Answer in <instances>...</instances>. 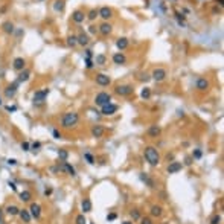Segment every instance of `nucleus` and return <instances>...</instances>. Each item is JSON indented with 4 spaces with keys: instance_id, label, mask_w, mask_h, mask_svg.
<instances>
[{
    "instance_id": "1",
    "label": "nucleus",
    "mask_w": 224,
    "mask_h": 224,
    "mask_svg": "<svg viewBox=\"0 0 224 224\" xmlns=\"http://www.w3.org/2000/svg\"><path fill=\"white\" fill-rule=\"evenodd\" d=\"M143 156H145V160L151 166H157L160 163V154H159V151H157L156 146H145Z\"/></svg>"
},
{
    "instance_id": "2",
    "label": "nucleus",
    "mask_w": 224,
    "mask_h": 224,
    "mask_svg": "<svg viewBox=\"0 0 224 224\" xmlns=\"http://www.w3.org/2000/svg\"><path fill=\"white\" fill-rule=\"evenodd\" d=\"M79 121V116L78 113H75V111H69V113H64L63 118H61V127L63 128H72L78 124Z\"/></svg>"
},
{
    "instance_id": "3",
    "label": "nucleus",
    "mask_w": 224,
    "mask_h": 224,
    "mask_svg": "<svg viewBox=\"0 0 224 224\" xmlns=\"http://www.w3.org/2000/svg\"><path fill=\"white\" fill-rule=\"evenodd\" d=\"M108 102H111V95L107 93V91H101V93H98V95L95 96V104L99 105V107H104V105H107Z\"/></svg>"
},
{
    "instance_id": "4",
    "label": "nucleus",
    "mask_w": 224,
    "mask_h": 224,
    "mask_svg": "<svg viewBox=\"0 0 224 224\" xmlns=\"http://www.w3.org/2000/svg\"><path fill=\"white\" fill-rule=\"evenodd\" d=\"M115 91H116V95H119V96H130V95L134 91V88H133V85H130V84H119V85L115 88Z\"/></svg>"
},
{
    "instance_id": "5",
    "label": "nucleus",
    "mask_w": 224,
    "mask_h": 224,
    "mask_svg": "<svg viewBox=\"0 0 224 224\" xmlns=\"http://www.w3.org/2000/svg\"><path fill=\"white\" fill-rule=\"evenodd\" d=\"M47 95H49V88H43V90H38V91H35V93H34V98H32V101H34V105H35V104L41 105V104L46 101Z\"/></svg>"
},
{
    "instance_id": "6",
    "label": "nucleus",
    "mask_w": 224,
    "mask_h": 224,
    "mask_svg": "<svg viewBox=\"0 0 224 224\" xmlns=\"http://www.w3.org/2000/svg\"><path fill=\"white\" fill-rule=\"evenodd\" d=\"M118 105L116 104H113V102H108L107 105H104V107H101V113L104 115V116H113L116 111H118Z\"/></svg>"
},
{
    "instance_id": "7",
    "label": "nucleus",
    "mask_w": 224,
    "mask_h": 224,
    "mask_svg": "<svg viewBox=\"0 0 224 224\" xmlns=\"http://www.w3.org/2000/svg\"><path fill=\"white\" fill-rule=\"evenodd\" d=\"M166 76H168V73H166V70H165V69H162V67L154 69V70H153V73H151V78H153L156 82H162V81H165V79H166Z\"/></svg>"
},
{
    "instance_id": "8",
    "label": "nucleus",
    "mask_w": 224,
    "mask_h": 224,
    "mask_svg": "<svg viewBox=\"0 0 224 224\" xmlns=\"http://www.w3.org/2000/svg\"><path fill=\"white\" fill-rule=\"evenodd\" d=\"M95 81H96V84L101 85V87H108V85L111 84V78H110L108 75H105V73H98L96 78H95Z\"/></svg>"
},
{
    "instance_id": "9",
    "label": "nucleus",
    "mask_w": 224,
    "mask_h": 224,
    "mask_svg": "<svg viewBox=\"0 0 224 224\" xmlns=\"http://www.w3.org/2000/svg\"><path fill=\"white\" fill-rule=\"evenodd\" d=\"M98 16L102 19V20H110L111 17H113V11H111V8H108V6H102L101 9H98Z\"/></svg>"
},
{
    "instance_id": "10",
    "label": "nucleus",
    "mask_w": 224,
    "mask_h": 224,
    "mask_svg": "<svg viewBox=\"0 0 224 224\" xmlns=\"http://www.w3.org/2000/svg\"><path fill=\"white\" fill-rule=\"evenodd\" d=\"M12 69H14V70H17V72L25 70V69H26V60H25V58H22V57L16 58V60L12 61Z\"/></svg>"
},
{
    "instance_id": "11",
    "label": "nucleus",
    "mask_w": 224,
    "mask_h": 224,
    "mask_svg": "<svg viewBox=\"0 0 224 224\" xmlns=\"http://www.w3.org/2000/svg\"><path fill=\"white\" fill-rule=\"evenodd\" d=\"M28 210H29L31 216H32V218H35V219H38V218L41 216V206H40L38 203H32V204H31V207H29Z\"/></svg>"
},
{
    "instance_id": "12",
    "label": "nucleus",
    "mask_w": 224,
    "mask_h": 224,
    "mask_svg": "<svg viewBox=\"0 0 224 224\" xmlns=\"http://www.w3.org/2000/svg\"><path fill=\"white\" fill-rule=\"evenodd\" d=\"M98 32L101 34V35H104V37H107V35H110L111 32H113V26H111L108 22H104L99 28H98Z\"/></svg>"
},
{
    "instance_id": "13",
    "label": "nucleus",
    "mask_w": 224,
    "mask_h": 224,
    "mask_svg": "<svg viewBox=\"0 0 224 224\" xmlns=\"http://www.w3.org/2000/svg\"><path fill=\"white\" fill-rule=\"evenodd\" d=\"M17 88H19V82H17V81L12 82V84H9V85L5 88V95H6V98H14L16 93H17Z\"/></svg>"
},
{
    "instance_id": "14",
    "label": "nucleus",
    "mask_w": 224,
    "mask_h": 224,
    "mask_svg": "<svg viewBox=\"0 0 224 224\" xmlns=\"http://www.w3.org/2000/svg\"><path fill=\"white\" fill-rule=\"evenodd\" d=\"M104 133H105V130H104L102 125H93V127H91V137L101 139V137L104 136Z\"/></svg>"
},
{
    "instance_id": "15",
    "label": "nucleus",
    "mask_w": 224,
    "mask_h": 224,
    "mask_svg": "<svg viewBox=\"0 0 224 224\" xmlns=\"http://www.w3.org/2000/svg\"><path fill=\"white\" fill-rule=\"evenodd\" d=\"M72 20H73L76 25H81V23L85 20V14H84L82 11L76 9V11H73V14H72Z\"/></svg>"
},
{
    "instance_id": "16",
    "label": "nucleus",
    "mask_w": 224,
    "mask_h": 224,
    "mask_svg": "<svg viewBox=\"0 0 224 224\" xmlns=\"http://www.w3.org/2000/svg\"><path fill=\"white\" fill-rule=\"evenodd\" d=\"M195 87H197V90H200V91H206V90L209 88V81H207L206 78H198L197 82H195Z\"/></svg>"
},
{
    "instance_id": "17",
    "label": "nucleus",
    "mask_w": 224,
    "mask_h": 224,
    "mask_svg": "<svg viewBox=\"0 0 224 224\" xmlns=\"http://www.w3.org/2000/svg\"><path fill=\"white\" fill-rule=\"evenodd\" d=\"M146 134H148L150 137H153V139H156V137H159V136L162 134V128H160L159 125H151V127L148 128V131H146Z\"/></svg>"
},
{
    "instance_id": "18",
    "label": "nucleus",
    "mask_w": 224,
    "mask_h": 224,
    "mask_svg": "<svg viewBox=\"0 0 224 224\" xmlns=\"http://www.w3.org/2000/svg\"><path fill=\"white\" fill-rule=\"evenodd\" d=\"M60 169H61V171H66V172H67L69 175H72V177H76V171H75V168H73L70 163H67V162H61Z\"/></svg>"
},
{
    "instance_id": "19",
    "label": "nucleus",
    "mask_w": 224,
    "mask_h": 224,
    "mask_svg": "<svg viewBox=\"0 0 224 224\" xmlns=\"http://www.w3.org/2000/svg\"><path fill=\"white\" fill-rule=\"evenodd\" d=\"M111 60H113V63H115V64H118V66H122V64H125V63H127V57H125L122 52H116Z\"/></svg>"
},
{
    "instance_id": "20",
    "label": "nucleus",
    "mask_w": 224,
    "mask_h": 224,
    "mask_svg": "<svg viewBox=\"0 0 224 224\" xmlns=\"http://www.w3.org/2000/svg\"><path fill=\"white\" fill-rule=\"evenodd\" d=\"M19 216H20V219H22L25 224H29L31 219H32V216H31V213H29L28 209H20V210H19Z\"/></svg>"
},
{
    "instance_id": "21",
    "label": "nucleus",
    "mask_w": 224,
    "mask_h": 224,
    "mask_svg": "<svg viewBox=\"0 0 224 224\" xmlns=\"http://www.w3.org/2000/svg\"><path fill=\"white\" fill-rule=\"evenodd\" d=\"M181 168H183V165L180 162H171L168 165V172L169 174H177L178 171H181Z\"/></svg>"
},
{
    "instance_id": "22",
    "label": "nucleus",
    "mask_w": 224,
    "mask_h": 224,
    "mask_svg": "<svg viewBox=\"0 0 224 224\" xmlns=\"http://www.w3.org/2000/svg\"><path fill=\"white\" fill-rule=\"evenodd\" d=\"M139 177H140V180H142V181H143V183H145L148 188H151V189H153V188H156V183H154V180H153V178H151V177H150L146 172H142Z\"/></svg>"
},
{
    "instance_id": "23",
    "label": "nucleus",
    "mask_w": 224,
    "mask_h": 224,
    "mask_svg": "<svg viewBox=\"0 0 224 224\" xmlns=\"http://www.w3.org/2000/svg\"><path fill=\"white\" fill-rule=\"evenodd\" d=\"M91 207H93V204H91L90 198H84V200L81 201V210H82V213L91 212Z\"/></svg>"
},
{
    "instance_id": "24",
    "label": "nucleus",
    "mask_w": 224,
    "mask_h": 224,
    "mask_svg": "<svg viewBox=\"0 0 224 224\" xmlns=\"http://www.w3.org/2000/svg\"><path fill=\"white\" fill-rule=\"evenodd\" d=\"M76 38H78V44H79V46H87V44L90 43V37H88V34H85V32H81L79 35H76Z\"/></svg>"
},
{
    "instance_id": "25",
    "label": "nucleus",
    "mask_w": 224,
    "mask_h": 224,
    "mask_svg": "<svg viewBox=\"0 0 224 224\" xmlns=\"http://www.w3.org/2000/svg\"><path fill=\"white\" fill-rule=\"evenodd\" d=\"M128 44H130V41H128V38H125V37H121V38L116 40V47H118L119 50H125V49L128 47Z\"/></svg>"
},
{
    "instance_id": "26",
    "label": "nucleus",
    "mask_w": 224,
    "mask_h": 224,
    "mask_svg": "<svg viewBox=\"0 0 224 224\" xmlns=\"http://www.w3.org/2000/svg\"><path fill=\"white\" fill-rule=\"evenodd\" d=\"M2 29H3V32L5 34H14V31H16V26H14V23L12 22H5L3 25H2Z\"/></svg>"
},
{
    "instance_id": "27",
    "label": "nucleus",
    "mask_w": 224,
    "mask_h": 224,
    "mask_svg": "<svg viewBox=\"0 0 224 224\" xmlns=\"http://www.w3.org/2000/svg\"><path fill=\"white\" fill-rule=\"evenodd\" d=\"M150 213H151L154 218H160V216L163 215V209H162V206H157V204H154V206H151V210H150Z\"/></svg>"
},
{
    "instance_id": "28",
    "label": "nucleus",
    "mask_w": 224,
    "mask_h": 224,
    "mask_svg": "<svg viewBox=\"0 0 224 224\" xmlns=\"http://www.w3.org/2000/svg\"><path fill=\"white\" fill-rule=\"evenodd\" d=\"M29 78H31V72L25 69V70L20 72V75H19V78H17V82H19V84H20V82H26Z\"/></svg>"
},
{
    "instance_id": "29",
    "label": "nucleus",
    "mask_w": 224,
    "mask_h": 224,
    "mask_svg": "<svg viewBox=\"0 0 224 224\" xmlns=\"http://www.w3.org/2000/svg\"><path fill=\"white\" fill-rule=\"evenodd\" d=\"M19 197H20V200H22L23 203H28V201H31L32 194H31V191H22V192L19 194Z\"/></svg>"
},
{
    "instance_id": "30",
    "label": "nucleus",
    "mask_w": 224,
    "mask_h": 224,
    "mask_svg": "<svg viewBox=\"0 0 224 224\" xmlns=\"http://www.w3.org/2000/svg\"><path fill=\"white\" fill-rule=\"evenodd\" d=\"M19 207L16 206V204H9L6 209H5V212L8 213V215H11V216H16V215H19Z\"/></svg>"
},
{
    "instance_id": "31",
    "label": "nucleus",
    "mask_w": 224,
    "mask_h": 224,
    "mask_svg": "<svg viewBox=\"0 0 224 224\" xmlns=\"http://www.w3.org/2000/svg\"><path fill=\"white\" fill-rule=\"evenodd\" d=\"M64 6H66L64 0H55V2H53V9L57 12H63L64 11Z\"/></svg>"
},
{
    "instance_id": "32",
    "label": "nucleus",
    "mask_w": 224,
    "mask_h": 224,
    "mask_svg": "<svg viewBox=\"0 0 224 224\" xmlns=\"http://www.w3.org/2000/svg\"><path fill=\"white\" fill-rule=\"evenodd\" d=\"M105 63H107V57L105 55H102V53L96 55V58H95V64L96 66H104Z\"/></svg>"
},
{
    "instance_id": "33",
    "label": "nucleus",
    "mask_w": 224,
    "mask_h": 224,
    "mask_svg": "<svg viewBox=\"0 0 224 224\" xmlns=\"http://www.w3.org/2000/svg\"><path fill=\"white\" fill-rule=\"evenodd\" d=\"M140 98L145 99V101L150 99V98H151V88H150V87H143L142 91H140Z\"/></svg>"
},
{
    "instance_id": "34",
    "label": "nucleus",
    "mask_w": 224,
    "mask_h": 224,
    "mask_svg": "<svg viewBox=\"0 0 224 224\" xmlns=\"http://www.w3.org/2000/svg\"><path fill=\"white\" fill-rule=\"evenodd\" d=\"M67 157H69V151L67 150H58V159H60V162H67Z\"/></svg>"
},
{
    "instance_id": "35",
    "label": "nucleus",
    "mask_w": 224,
    "mask_h": 224,
    "mask_svg": "<svg viewBox=\"0 0 224 224\" xmlns=\"http://www.w3.org/2000/svg\"><path fill=\"white\" fill-rule=\"evenodd\" d=\"M67 44L70 46V47H75V46H78V38H76V35H69L67 37Z\"/></svg>"
},
{
    "instance_id": "36",
    "label": "nucleus",
    "mask_w": 224,
    "mask_h": 224,
    "mask_svg": "<svg viewBox=\"0 0 224 224\" xmlns=\"http://www.w3.org/2000/svg\"><path fill=\"white\" fill-rule=\"evenodd\" d=\"M96 17H99L98 16V9H91L87 16H85V19H88L90 22H93V20H96Z\"/></svg>"
},
{
    "instance_id": "37",
    "label": "nucleus",
    "mask_w": 224,
    "mask_h": 224,
    "mask_svg": "<svg viewBox=\"0 0 224 224\" xmlns=\"http://www.w3.org/2000/svg\"><path fill=\"white\" fill-rule=\"evenodd\" d=\"M84 159L87 160L88 165H95V157H93L90 153H84Z\"/></svg>"
},
{
    "instance_id": "38",
    "label": "nucleus",
    "mask_w": 224,
    "mask_h": 224,
    "mask_svg": "<svg viewBox=\"0 0 224 224\" xmlns=\"http://www.w3.org/2000/svg\"><path fill=\"white\" fill-rule=\"evenodd\" d=\"M175 19H177L178 25H184V19H186V16H183L181 12H175Z\"/></svg>"
},
{
    "instance_id": "39",
    "label": "nucleus",
    "mask_w": 224,
    "mask_h": 224,
    "mask_svg": "<svg viewBox=\"0 0 224 224\" xmlns=\"http://www.w3.org/2000/svg\"><path fill=\"white\" fill-rule=\"evenodd\" d=\"M130 215H131L133 219H140V210H139V209H133V210L130 212Z\"/></svg>"
},
{
    "instance_id": "40",
    "label": "nucleus",
    "mask_w": 224,
    "mask_h": 224,
    "mask_svg": "<svg viewBox=\"0 0 224 224\" xmlns=\"http://www.w3.org/2000/svg\"><path fill=\"white\" fill-rule=\"evenodd\" d=\"M75 221H76V224H87V219H85V216H84V213H81V215H78Z\"/></svg>"
},
{
    "instance_id": "41",
    "label": "nucleus",
    "mask_w": 224,
    "mask_h": 224,
    "mask_svg": "<svg viewBox=\"0 0 224 224\" xmlns=\"http://www.w3.org/2000/svg\"><path fill=\"white\" fill-rule=\"evenodd\" d=\"M191 157H192V159H201V157H203V151H201V150H194V153H192Z\"/></svg>"
},
{
    "instance_id": "42",
    "label": "nucleus",
    "mask_w": 224,
    "mask_h": 224,
    "mask_svg": "<svg viewBox=\"0 0 224 224\" xmlns=\"http://www.w3.org/2000/svg\"><path fill=\"white\" fill-rule=\"evenodd\" d=\"M221 219H222V218H221V215H213V216H212V219H210V224H219V222H221Z\"/></svg>"
},
{
    "instance_id": "43",
    "label": "nucleus",
    "mask_w": 224,
    "mask_h": 224,
    "mask_svg": "<svg viewBox=\"0 0 224 224\" xmlns=\"http://www.w3.org/2000/svg\"><path fill=\"white\" fill-rule=\"evenodd\" d=\"M40 148H41V143H40V142H34V143L31 145V150H32L34 153H35V151H38Z\"/></svg>"
},
{
    "instance_id": "44",
    "label": "nucleus",
    "mask_w": 224,
    "mask_h": 224,
    "mask_svg": "<svg viewBox=\"0 0 224 224\" xmlns=\"http://www.w3.org/2000/svg\"><path fill=\"white\" fill-rule=\"evenodd\" d=\"M88 32H90L91 35H96V32H98V26H95V25H90V26H88Z\"/></svg>"
},
{
    "instance_id": "45",
    "label": "nucleus",
    "mask_w": 224,
    "mask_h": 224,
    "mask_svg": "<svg viewBox=\"0 0 224 224\" xmlns=\"http://www.w3.org/2000/svg\"><path fill=\"white\" fill-rule=\"evenodd\" d=\"M93 66H95V63L91 61V58H85V67L87 69H93Z\"/></svg>"
},
{
    "instance_id": "46",
    "label": "nucleus",
    "mask_w": 224,
    "mask_h": 224,
    "mask_svg": "<svg viewBox=\"0 0 224 224\" xmlns=\"http://www.w3.org/2000/svg\"><path fill=\"white\" fill-rule=\"evenodd\" d=\"M116 218H118V215H116L115 212H111V213H108V215H107V221H115Z\"/></svg>"
},
{
    "instance_id": "47",
    "label": "nucleus",
    "mask_w": 224,
    "mask_h": 224,
    "mask_svg": "<svg viewBox=\"0 0 224 224\" xmlns=\"http://www.w3.org/2000/svg\"><path fill=\"white\" fill-rule=\"evenodd\" d=\"M140 224H154V222H153V219H151V218L145 216V218H142V219H140Z\"/></svg>"
},
{
    "instance_id": "48",
    "label": "nucleus",
    "mask_w": 224,
    "mask_h": 224,
    "mask_svg": "<svg viewBox=\"0 0 224 224\" xmlns=\"http://www.w3.org/2000/svg\"><path fill=\"white\" fill-rule=\"evenodd\" d=\"M52 136H53L55 139H61V133H60L58 130H52Z\"/></svg>"
},
{
    "instance_id": "49",
    "label": "nucleus",
    "mask_w": 224,
    "mask_h": 224,
    "mask_svg": "<svg viewBox=\"0 0 224 224\" xmlns=\"http://www.w3.org/2000/svg\"><path fill=\"white\" fill-rule=\"evenodd\" d=\"M22 148H23V151H29L31 150V145L28 142H22Z\"/></svg>"
},
{
    "instance_id": "50",
    "label": "nucleus",
    "mask_w": 224,
    "mask_h": 224,
    "mask_svg": "<svg viewBox=\"0 0 224 224\" xmlns=\"http://www.w3.org/2000/svg\"><path fill=\"white\" fill-rule=\"evenodd\" d=\"M192 160H194L192 157H186V159H184V165H186V166H191V165H192Z\"/></svg>"
},
{
    "instance_id": "51",
    "label": "nucleus",
    "mask_w": 224,
    "mask_h": 224,
    "mask_svg": "<svg viewBox=\"0 0 224 224\" xmlns=\"http://www.w3.org/2000/svg\"><path fill=\"white\" fill-rule=\"evenodd\" d=\"M93 57V50L91 49H87L85 50V58H91Z\"/></svg>"
},
{
    "instance_id": "52",
    "label": "nucleus",
    "mask_w": 224,
    "mask_h": 224,
    "mask_svg": "<svg viewBox=\"0 0 224 224\" xmlns=\"http://www.w3.org/2000/svg\"><path fill=\"white\" fill-rule=\"evenodd\" d=\"M6 111H17L16 105H6Z\"/></svg>"
},
{
    "instance_id": "53",
    "label": "nucleus",
    "mask_w": 224,
    "mask_h": 224,
    "mask_svg": "<svg viewBox=\"0 0 224 224\" xmlns=\"http://www.w3.org/2000/svg\"><path fill=\"white\" fill-rule=\"evenodd\" d=\"M3 215H5V210L0 207V222H3Z\"/></svg>"
},
{
    "instance_id": "54",
    "label": "nucleus",
    "mask_w": 224,
    "mask_h": 224,
    "mask_svg": "<svg viewBox=\"0 0 224 224\" xmlns=\"http://www.w3.org/2000/svg\"><path fill=\"white\" fill-rule=\"evenodd\" d=\"M8 165H12V166H14V165H17V160H16V159H9V160H8Z\"/></svg>"
},
{
    "instance_id": "55",
    "label": "nucleus",
    "mask_w": 224,
    "mask_h": 224,
    "mask_svg": "<svg viewBox=\"0 0 224 224\" xmlns=\"http://www.w3.org/2000/svg\"><path fill=\"white\" fill-rule=\"evenodd\" d=\"M8 184L11 186V189H12V191H17V186H16V184H14L12 181H8Z\"/></svg>"
},
{
    "instance_id": "56",
    "label": "nucleus",
    "mask_w": 224,
    "mask_h": 224,
    "mask_svg": "<svg viewBox=\"0 0 224 224\" xmlns=\"http://www.w3.org/2000/svg\"><path fill=\"white\" fill-rule=\"evenodd\" d=\"M140 79H142V81H148V79H150V76L145 73V75H142V76H140Z\"/></svg>"
},
{
    "instance_id": "57",
    "label": "nucleus",
    "mask_w": 224,
    "mask_h": 224,
    "mask_svg": "<svg viewBox=\"0 0 224 224\" xmlns=\"http://www.w3.org/2000/svg\"><path fill=\"white\" fill-rule=\"evenodd\" d=\"M46 195H49V194H52V189H46V192H44Z\"/></svg>"
},
{
    "instance_id": "58",
    "label": "nucleus",
    "mask_w": 224,
    "mask_h": 224,
    "mask_svg": "<svg viewBox=\"0 0 224 224\" xmlns=\"http://www.w3.org/2000/svg\"><path fill=\"white\" fill-rule=\"evenodd\" d=\"M222 2H224V0H216V3H218V5H221V6H222Z\"/></svg>"
},
{
    "instance_id": "59",
    "label": "nucleus",
    "mask_w": 224,
    "mask_h": 224,
    "mask_svg": "<svg viewBox=\"0 0 224 224\" xmlns=\"http://www.w3.org/2000/svg\"><path fill=\"white\" fill-rule=\"evenodd\" d=\"M122 224H133V222H131V221H124Z\"/></svg>"
},
{
    "instance_id": "60",
    "label": "nucleus",
    "mask_w": 224,
    "mask_h": 224,
    "mask_svg": "<svg viewBox=\"0 0 224 224\" xmlns=\"http://www.w3.org/2000/svg\"><path fill=\"white\" fill-rule=\"evenodd\" d=\"M0 105H2V99H0Z\"/></svg>"
}]
</instances>
